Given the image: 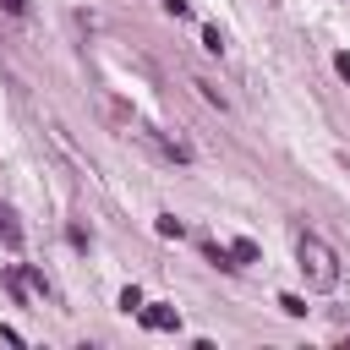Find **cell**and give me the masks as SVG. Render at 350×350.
<instances>
[{
    "label": "cell",
    "instance_id": "7",
    "mask_svg": "<svg viewBox=\"0 0 350 350\" xmlns=\"http://www.w3.org/2000/svg\"><path fill=\"white\" fill-rule=\"evenodd\" d=\"M230 252H235V262H257V257H262L257 241H230Z\"/></svg>",
    "mask_w": 350,
    "mask_h": 350
},
{
    "label": "cell",
    "instance_id": "12",
    "mask_svg": "<svg viewBox=\"0 0 350 350\" xmlns=\"http://www.w3.org/2000/svg\"><path fill=\"white\" fill-rule=\"evenodd\" d=\"M0 11H11V16H27V11H33V0H0Z\"/></svg>",
    "mask_w": 350,
    "mask_h": 350
},
{
    "label": "cell",
    "instance_id": "8",
    "mask_svg": "<svg viewBox=\"0 0 350 350\" xmlns=\"http://www.w3.org/2000/svg\"><path fill=\"white\" fill-rule=\"evenodd\" d=\"M159 235H164V241H180V219H175V213H159Z\"/></svg>",
    "mask_w": 350,
    "mask_h": 350
},
{
    "label": "cell",
    "instance_id": "6",
    "mask_svg": "<svg viewBox=\"0 0 350 350\" xmlns=\"http://www.w3.org/2000/svg\"><path fill=\"white\" fill-rule=\"evenodd\" d=\"M5 290H11V301H16V306L27 301V279H22V268H5Z\"/></svg>",
    "mask_w": 350,
    "mask_h": 350
},
{
    "label": "cell",
    "instance_id": "13",
    "mask_svg": "<svg viewBox=\"0 0 350 350\" xmlns=\"http://www.w3.org/2000/svg\"><path fill=\"white\" fill-rule=\"evenodd\" d=\"M334 71H339V77L350 82V49H339V55H334Z\"/></svg>",
    "mask_w": 350,
    "mask_h": 350
},
{
    "label": "cell",
    "instance_id": "1",
    "mask_svg": "<svg viewBox=\"0 0 350 350\" xmlns=\"http://www.w3.org/2000/svg\"><path fill=\"white\" fill-rule=\"evenodd\" d=\"M295 268L306 273V284H312V290H323V295H328V290H339V257H334V246H328L323 235H312V230L295 241Z\"/></svg>",
    "mask_w": 350,
    "mask_h": 350
},
{
    "label": "cell",
    "instance_id": "14",
    "mask_svg": "<svg viewBox=\"0 0 350 350\" xmlns=\"http://www.w3.org/2000/svg\"><path fill=\"white\" fill-rule=\"evenodd\" d=\"M164 11H170V16H191V5H186V0H164Z\"/></svg>",
    "mask_w": 350,
    "mask_h": 350
},
{
    "label": "cell",
    "instance_id": "4",
    "mask_svg": "<svg viewBox=\"0 0 350 350\" xmlns=\"http://www.w3.org/2000/svg\"><path fill=\"white\" fill-rule=\"evenodd\" d=\"M0 246H5V252L22 246V224H16V213H11L5 202H0Z\"/></svg>",
    "mask_w": 350,
    "mask_h": 350
},
{
    "label": "cell",
    "instance_id": "2",
    "mask_svg": "<svg viewBox=\"0 0 350 350\" xmlns=\"http://www.w3.org/2000/svg\"><path fill=\"white\" fill-rule=\"evenodd\" d=\"M137 137H142V142H153V148H159L164 159H175V164H186V159H191V148H186L180 137H170V131H159V126H137Z\"/></svg>",
    "mask_w": 350,
    "mask_h": 350
},
{
    "label": "cell",
    "instance_id": "9",
    "mask_svg": "<svg viewBox=\"0 0 350 350\" xmlns=\"http://www.w3.org/2000/svg\"><path fill=\"white\" fill-rule=\"evenodd\" d=\"M279 312H284V317H306V301H301V295H279Z\"/></svg>",
    "mask_w": 350,
    "mask_h": 350
},
{
    "label": "cell",
    "instance_id": "3",
    "mask_svg": "<svg viewBox=\"0 0 350 350\" xmlns=\"http://www.w3.org/2000/svg\"><path fill=\"white\" fill-rule=\"evenodd\" d=\"M137 317H142V328H153V334H175V328H180V312H175V306H164V301H153V306L142 301V306H137Z\"/></svg>",
    "mask_w": 350,
    "mask_h": 350
},
{
    "label": "cell",
    "instance_id": "10",
    "mask_svg": "<svg viewBox=\"0 0 350 350\" xmlns=\"http://www.w3.org/2000/svg\"><path fill=\"white\" fill-rule=\"evenodd\" d=\"M137 306H142V290L126 284V290H120V312H137Z\"/></svg>",
    "mask_w": 350,
    "mask_h": 350
},
{
    "label": "cell",
    "instance_id": "11",
    "mask_svg": "<svg viewBox=\"0 0 350 350\" xmlns=\"http://www.w3.org/2000/svg\"><path fill=\"white\" fill-rule=\"evenodd\" d=\"M22 279H27V284H33V290H44V295H49V279H44V273H38V268H22Z\"/></svg>",
    "mask_w": 350,
    "mask_h": 350
},
{
    "label": "cell",
    "instance_id": "5",
    "mask_svg": "<svg viewBox=\"0 0 350 350\" xmlns=\"http://www.w3.org/2000/svg\"><path fill=\"white\" fill-rule=\"evenodd\" d=\"M202 252H208V262H213V268H241V262H235V252H230V246H219V241H208Z\"/></svg>",
    "mask_w": 350,
    "mask_h": 350
}]
</instances>
